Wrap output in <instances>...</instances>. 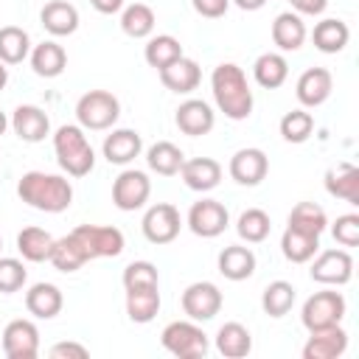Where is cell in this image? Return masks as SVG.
Listing matches in <instances>:
<instances>
[{"label": "cell", "mask_w": 359, "mask_h": 359, "mask_svg": "<svg viewBox=\"0 0 359 359\" xmlns=\"http://www.w3.org/2000/svg\"><path fill=\"white\" fill-rule=\"evenodd\" d=\"M210 90H213V101H216L219 112H224V118L244 121L252 115V104H255L252 90L238 65H233V62L216 65L213 76H210Z\"/></svg>", "instance_id": "1"}, {"label": "cell", "mask_w": 359, "mask_h": 359, "mask_svg": "<svg viewBox=\"0 0 359 359\" xmlns=\"http://www.w3.org/2000/svg\"><path fill=\"white\" fill-rule=\"evenodd\" d=\"M17 196L42 213H62L73 202V185L70 180L59 174L45 171H25L17 182Z\"/></svg>", "instance_id": "2"}, {"label": "cell", "mask_w": 359, "mask_h": 359, "mask_svg": "<svg viewBox=\"0 0 359 359\" xmlns=\"http://www.w3.org/2000/svg\"><path fill=\"white\" fill-rule=\"evenodd\" d=\"M53 151H56V160H59L62 171H67L70 177H87L95 165V151L87 140L84 129L76 126V123H65V126L56 129Z\"/></svg>", "instance_id": "3"}, {"label": "cell", "mask_w": 359, "mask_h": 359, "mask_svg": "<svg viewBox=\"0 0 359 359\" xmlns=\"http://www.w3.org/2000/svg\"><path fill=\"white\" fill-rule=\"evenodd\" d=\"M118 115H121V104L107 90H90L76 101V118L81 129H90V132L112 129Z\"/></svg>", "instance_id": "4"}, {"label": "cell", "mask_w": 359, "mask_h": 359, "mask_svg": "<svg viewBox=\"0 0 359 359\" xmlns=\"http://www.w3.org/2000/svg\"><path fill=\"white\" fill-rule=\"evenodd\" d=\"M160 342L168 353L180 359H202L208 353V334L194 320H174L163 328Z\"/></svg>", "instance_id": "5"}, {"label": "cell", "mask_w": 359, "mask_h": 359, "mask_svg": "<svg viewBox=\"0 0 359 359\" xmlns=\"http://www.w3.org/2000/svg\"><path fill=\"white\" fill-rule=\"evenodd\" d=\"M76 244L81 247L84 258H115L123 252V233L118 227H104V224H79L70 230Z\"/></svg>", "instance_id": "6"}, {"label": "cell", "mask_w": 359, "mask_h": 359, "mask_svg": "<svg viewBox=\"0 0 359 359\" xmlns=\"http://www.w3.org/2000/svg\"><path fill=\"white\" fill-rule=\"evenodd\" d=\"M342 317H345V297H342V292H334V289L314 292L303 303V311H300V320H303V325L309 331L339 325Z\"/></svg>", "instance_id": "7"}, {"label": "cell", "mask_w": 359, "mask_h": 359, "mask_svg": "<svg viewBox=\"0 0 359 359\" xmlns=\"http://www.w3.org/2000/svg\"><path fill=\"white\" fill-rule=\"evenodd\" d=\"M222 303H224V297H222L219 286L210 280H196V283L185 286V292H182V311L194 323L213 320L222 311Z\"/></svg>", "instance_id": "8"}, {"label": "cell", "mask_w": 359, "mask_h": 359, "mask_svg": "<svg viewBox=\"0 0 359 359\" xmlns=\"http://www.w3.org/2000/svg\"><path fill=\"white\" fill-rule=\"evenodd\" d=\"M151 194V180L146 171H137V168H126L115 177L112 182V202L118 210H137L146 205Z\"/></svg>", "instance_id": "9"}, {"label": "cell", "mask_w": 359, "mask_h": 359, "mask_svg": "<svg viewBox=\"0 0 359 359\" xmlns=\"http://www.w3.org/2000/svg\"><path fill=\"white\" fill-rule=\"evenodd\" d=\"M143 236L151 241V244H171L177 236H180V227H182V216L174 205L168 202H157L151 205L146 213H143Z\"/></svg>", "instance_id": "10"}, {"label": "cell", "mask_w": 359, "mask_h": 359, "mask_svg": "<svg viewBox=\"0 0 359 359\" xmlns=\"http://www.w3.org/2000/svg\"><path fill=\"white\" fill-rule=\"evenodd\" d=\"M227 224H230V213L216 199H199L188 210V227L199 238H216L224 233Z\"/></svg>", "instance_id": "11"}, {"label": "cell", "mask_w": 359, "mask_h": 359, "mask_svg": "<svg viewBox=\"0 0 359 359\" xmlns=\"http://www.w3.org/2000/svg\"><path fill=\"white\" fill-rule=\"evenodd\" d=\"M309 272L323 286H345L353 278V258L348 250H323Z\"/></svg>", "instance_id": "12"}, {"label": "cell", "mask_w": 359, "mask_h": 359, "mask_svg": "<svg viewBox=\"0 0 359 359\" xmlns=\"http://www.w3.org/2000/svg\"><path fill=\"white\" fill-rule=\"evenodd\" d=\"M3 353L8 359H34L39 353V328L31 320H11L3 328Z\"/></svg>", "instance_id": "13"}, {"label": "cell", "mask_w": 359, "mask_h": 359, "mask_svg": "<svg viewBox=\"0 0 359 359\" xmlns=\"http://www.w3.org/2000/svg\"><path fill=\"white\" fill-rule=\"evenodd\" d=\"M174 121H177V126H180L182 135L202 137V135H208V132L213 129L216 112L210 109L208 101H202V98H188V101H182V104L177 107Z\"/></svg>", "instance_id": "14"}, {"label": "cell", "mask_w": 359, "mask_h": 359, "mask_svg": "<svg viewBox=\"0 0 359 359\" xmlns=\"http://www.w3.org/2000/svg\"><path fill=\"white\" fill-rule=\"evenodd\" d=\"M227 171L238 185H258L269 171V160H266V154L261 149L247 146V149H238L230 157Z\"/></svg>", "instance_id": "15"}, {"label": "cell", "mask_w": 359, "mask_h": 359, "mask_svg": "<svg viewBox=\"0 0 359 359\" xmlns=\"http://www.w3.org/2000/svg\"><path fill=\"white\" fill-rule=\"evenodd\" d=\"M8 123H11L14 135L25 143H39L50 132V118L45 115V109H39L34 104H20Z\"/></svg>", "instance_id": "16"}, {"label": "cell", "mask_w": 359, "mask_h": 359, "mask_svg": "<svg viewBox=\"0 0 359 359\" xmlns=\"http://www.w3.org/2000/svg\"><path fill=\"white\" fill-rule=\"evenodd\" d=\"M309 334L311 337L303 345V359H337L348 348V334L342 325H331V328H320Z\"/></svg>", "instance_id": "17"}, {"label": "cell", "mask_w": 359, "mask_h": 359, "mask_svg": "<svg viewBox=\"0 0 359 359\" xmlns=\"http://www.w3.org/2000/svg\"><path fill=\"white\" fill-rule=\"evenodd\" d=\"M157 73H160L163 87L171 90V93H180V95L194 93V90L199 87V81H202V70H199V65H196L194 59H188L185 53H182L180 59H174L171 65H165L163 70H157Z\"/></svg>", "instance_id": "18"}, {"label": "cell", "mask_w": 359, "mask_h": 359, "mask_svg": "<svg viewBox=\"0 0 359 359\" xmlns=\"http://www.w3.org/2000/svg\"><path fill=\"white\" fill-rule=\"evenodd\" d=\"M331 90H334V79H331V73L325 67H309V70H303V76L297 79V87H294L297 101L303 107H309V109L325 104L328 95H331Z\"/></svg>", "instance_id": "19"}, {"label": "cell", "mask_w": 359, "mask_h": 359, "mask_svg": "<svg viewBox=\"0 0 359 359\" xmlns=\"http://www.w3.org/2000/svg\"><path fill=\"white\" fill-rule=\"evenodd\" d=\"M180 177H182V182H185L191 191L205 194V191H213V188L219 185V180H222V165H219L213 157H191V160L182 163Z\"/></svg>", "instance_id": "20"}, {"label": "cell", "mask_w": 359, "mask_h": 359, "mask_svg": "<svg viewBox=\"0 0 359 359\" xmlns=\"http://www.w3.org/2000/svg\"><path fill=\"white\" fill-rule=\"evenodd\" d=\"M325 191L334 199H342L348 205H359V168L353 163H337L325 171Z\"/></svg>", "instance_id": "21"}, {"label": "cell", "mask_w": 359, "mask_h": 359, "mask_svg": "<svg viewBox=\"0 0 359 359\" xmlns=\"http://www.w3.org/2000/svg\"><path fill=\"white\" fill-rule=\"evenodd\" d=\"M39 22L53 36H70L79 28V11L67 0H50L39 11Z\"/></svg>", "instance_id": "22"}, {"label": "cell", "mask_w": 359, "mask_h": 359, "mask_svg": "<svg viewBox=\"0 0 359 359\" xmlns=\"http://www.w3.org/2000/svg\"><path fill=\"white\" fill-rule=\"evenodd\" d=\"M104 157L115 165H126L132 163L140 151H143V140L135 129H112L107 137H104Z\"/></svg>", "instance_id": "23"}, {"label": "cell", "mask_w": 359, "mask_h": 359, "mask_svg": "<svg viewBox=\"0 0 359 359\" xmlns=\"http://www.w3.org/2000/svg\"><path fill=\"white\" fill-rule=\"evenodd\" d=\"M280 252H283V258L292 261V264H309V261L320 252V236L286 224V230H283V236H280Z\"/></svg>", "instance_id": "24"}, {"label": "cell", "mask_w": 359, "mask_h": 359, "mask_svg": "<svg viewBox=\"0 0 359 359\" xmlns=\"http://www.w3.org/2000/svg\"><path fill=\"white\" fill-rule=\"evenodd\" d=\"M62 303H65L62 289L53 283H34L25 292V309L36 320H53L62 311Z\"/></svg>", "instance_id": "25"}, {"label": "cell", "mask_w": 359, "mask_h": 359, "mask_svg": "<svg viewBox=\"0 0 359 359\" xmlns=\"http://www.w3.org/2000/svg\"><path fill=\"white\" fill-rule=\"evenodd\" d=\"M28 56H31L34 73L42 76V79H56V76H62V70L67 67V53H65V48H62L59 42H53V39L39 42Z\"/></svg>", "instance_id": "26"}, {"label": "cell", "mask_w": 359, "mask_h": 359, "mask_svg": "<svg viewBox=\"0 0 359 359\" xmlns=\"http://www.w3.org/2000/svg\"><path fill=\"white\" fill-rule=\"evenodd\" d=\"M219 272L227 280H247L255 272V252L241 244H230L219 252Z\"/></svg>", "instance_id": "27"}, {"label": "cell", "mask_w": 359, "mask_h": 359, "mask_svg": "<svg viewBox=\"0 0 359 359\" xmlns=\"http://www.w3.org/2000/svg\"><path fill=\"white\" fill-rule=\"evenodd\" d=\"M216 351L224 359H241L252 351V334L241 323H224L216 331Z\"/></svg>", "instance_id": "28"}, {"label": "cell", "mask_w": 359, "mask_h": 359, "mask_svg": "<svg viewBox=\"0 0 359 359\" xmlns=\"http://www.w3.org/2000/svg\"><path fill=\"white\" fill-rule=\"evenodd\" d=\"M272 42L280 50H297L306 42V22L297 11H283L272 22Z\"/></svg>", "instance_id": "29"}, {"label": "cell", "mask_w": 359, "mask_h": 359, "mask_svg": "<svg viewBox=\"0 0 359 359\" xmlns=\"http://www.w3.org/2000/svg\"><path fill=\"white\" fill-rule=\"evenodd\" d=\"M311 39H314V48L317 50H323V53H339L348 45V39H351V28H348V22H342L337 17H325V20H320L314 25Z\"/></svg>", "instance_id": "30"}, {"label": "cell", "mask_w": 359, "mask_h": 359, "mask_svg": "<svg viewBox=\"0 0 359 359\" xmlns=\"http://www.w3.org/2000/svg\"><path fill=\"white\" fill-rule=\"evenodd\" d=\"M53 236L42 227H22L17 233V250L25 261L31 264H39V261H48L50 258V250H53Z\"/></svg>", "instance_id": "31"}, {"label": "cell", "mask_w": 359, "mask_h": 359, "mask_svg": "<svg viewBox=\"0 0 359 359\" xmlns=\"http://www.w3.org/2000/svg\"><path fill=\"white\" fill-rule=\"evenodd\" d=\"M160 311V292L157 286L143 289H126V314L132 323H151Z\"/></svg>", "instance_id": "32"}, {"label": "cell", "mask_w": 359, "mask_h": 359, "mask_svg": "<svg viewBox=\"0 0 359 359\" xmlns=\"http://www.w3.org/2000/svg\"><path fill=\"white\" fill-rule=\"evenodd\" d=\"M146 163L151 171H157L160 177H174L180 174L182 163H185V154L180 146H174L171 140H157L154 146H149L146 151Z\"/></svg>", "instance_id": "33"}, {"label": "cell", "mask_w": 359, "mask_h": 359, "mask_svg": "<svg viewBox=\"0 0 359 359\" xmlns=\"http://www.w3.org/2000/svg\"><path fill=\"white\" fill-rule=\"evenodd\" d=\"M252 76L264 90H278L289 76V62L283 59V53H261L252 65Z\"/></svg>", "instance_id": "34"}, {"label": "cell", "mask_w": 359, "mask_h": 359, "mask_svg": "<svg viewBox=\"0 0 359 359\" xmlns=\"http://www.w3.org/2000/svg\"><path fill=\"white\" fill-rule=\"evenodd\" d=\"M154 22H157V17H154L151 6H146V3H132V6H126V8L121 11V28H123V34L132 36V39H146V36H151Z\"/></svg>", "instance_id": "35"}, {"label": "cell", "mask_w": 359, "mask_h": 359, "mask_svg": "<svg viewBox=\"0 0 359 359\" xmlns=\"http://www.w3.org/2000/svg\"><path fill=\"white\" fill-rule=\"evenodd\" d=\"M294 297H297V292L289 280H272V283H266V289L261 294V309L269 317H283L292 311Z\"/></svg>", "instance_id": "36"}, {"label": "cell", "mask_w": 359, "mask_h": 359, "mask_svg": "<svg viewBox=\"0 0 359 359\" xmlns=\"http://www.w3.org/2000/svg\"><path fill=\"white\" fill-rule=\"evenodd\" d=\"M28 53H31L28 34L17 25H3L0 28V62L3 65H20Z\"/></svg>", "instance_id": "37"}, {"label": "cell", "mask_w": 359, "mask_h": 359, "mask_svg": "<svg viewBox=\"0 0 359 359\" xmlns=\"http://www.w3.org/2000/svg\"><path fill=\"white\" fill-rule=\"evenodd\" d=\"M143 56H146V62H149L154 70H163L165 65H171L174 59L182 56V45H180V39L171 36V34H157V36H151V39L146 42Z\"/></svg>", "instance_id": "38"}, {"label": "cell", "mask_w": 359, "mask_h": 359, "mask_svg": "<svg viewBox=\"0 0 359 359\" xmlns=\"http://www.w3.org/2000/svg\"><path fill=\"white\" fill-rule=\"evenodd\" d=\"M48 261H50L59 272H76V269H81V266L87 264L81 247L76 244V238H73L70 233L53 241V250H50V258H48Z\"/></svg>", "instance_id": "39"}, {"label": "cell", "mask_w": 359, "mask_h": 359, "mask_svg": "<svg viewBox=\"0 0 359 359\" xmlns=\"http://www.w3.org/2000/svg\"><path fill=\"white\" fill-rule=\"evenodd\" d=\"M236 230H238V236H241L247 244H258V241H264V238L269 236V230H272L269 213L261 210V208H247V210L238 216Z\"/></svg>", "instance_id": "40"}, {"label": "cell", "mask_w": 359, "mask_h": 359, "mask_svg": "<svg viewBox=\"0 0 359 359\" xmlns=\"http://www.w3.org/2000/svg\"><path fill=\"white\" fill-rule=\"evenodd\" d=\"M289 224L297 227V230H306V233L320 236V233L328 227V216H325V210H323L320 205H314V202H297V205L292 208V213H289Z\"/></svg>", "instance_id": "41"}, {"label": "cell", "mask_w": 359, "mask_h": 359, "mask_svg": "<svg viewBox=\"0 0 359 359\" xmlns=\"http://www.w3.org/2000/svg\"><path fill=\"white\" fill-rule=\"evenodd\" d=\"M314 132V118L306 109H292L280 118V135L286 143H306Z\"/></svg>", "instance_id": "42"}, {"label": "cell", "mask_w": 359, "mask_h": 359, "mask_svg": "<svg viewBox=\"0 0 359 359\" xmlns=\"http://www.w3.org/2000/svg\"><path fill=\"white\" fill-rule=\"evenodd\" d=\"M123 289H143V286H160L157 266L151 261H132L123 269Z\"/></svg>", "instance_id": "43"}, {"label": "cell", "mask_w": 359, "mask_h": 359, "mask_svg": "<svg viewBox=\"0 0 359 359\" xmlns=\"http://www.w3.org/2000/svg\"><path fill=\"white\" fill-rule=\"evenodd\" d=\"M25 264L17 261V258H0V292L3 294H11V292H20L25 286Z\"/></svg>", "instance_id": "44"}, {"label": "cell", "mask_w": 359, "mask_h": 359, "mask_svg": "<svg viewBox=\"0 0 359 359\" xmlns=\"http://www.w3.org/2000/svg\"><path fill=\"white\" fill-rule=\"evenodd\" d=\"M331 233H334V241H337V244H342V247H356V244H359V216H356V213L337 216V222L331 224Z\"/></svg>", "instance_id": "45"}, {"label": "cell", "mask_w": 359, "mask_h": 359, "mask_svg": "<svg viewBox=\"0 0 359 359\" xmlns=\"http://www.w3.org/2000/svg\"><path fill=\"white\" fill-rule=\"evenodd\" d=\"M191 6H194V11H196L199 17L219 20V17H224V14H227L230 0H191Z\"/></svg>", "instance_id": "46"}, {"label": "cell", "mask_w": 359, "mask_h": 359, "mask_svg": "<svg viewBox=\"0 0 359 359\" xmlns=\"http://www.w3.org/2000/svg\"><path fill=\"white\" fill-rule=\"evenodd\" d=\"M87 359V348L79 342H59L50 348V359Z\"/></svg>", "instance_id": "47"}, {"label": "cell", "mask_w": 359, "mask_h": 359, "mask_svg": "<svg viewBox=\"0 0 359 359\" xmlns=\"http://www.w3.org/2000/svg\"><path fill=\"white\" fill-rule=\"evenodd\" d=\"M297 14H323L328 0H289Z\"/></svg>", "instance_id": "48"}, {"label": "cell", "mask_w": 359, "mask_h": 359, "mask_svg": "<svg viewBox=\"0 0 359 359\" xmlns=\"http://www.w3.org/2000/svg\"><path fill=\"white\" fill-rule=\"evenodd\" d=\"M98 14H118L123 8V0H90Z\"/></svg>", "instance_id": "49"}, {"label": "cell", "mask_w": 359, "mask_h": 359, "mask_svg": "<svg viewBox=\"0 0 359 359\" xmlns=\"http://www.w3.org/2000/svg\"><path fill=\"white\" fill-rule=\"evenodd\" d=\"M230 3H236L241 11H258V8H264L266 0H230Z\"/></svg>", "instance_id": "50"}, {"label": "cell", "mask_w": 359, "mask_h": 359, "mask_svg": "<svg viewBox=\"0 0 359 359\" xmlns=\"http://www.w3.org/2000/svg\"><path fill=\"white\" fill-rule=\"evenodd\" d=\"M6 84H8V67H6L3 62H0V90H3Z\"/></svg>", "instance_id": "51"}, {"label": "cell", "mask_w": 359, "mask_h": 359, "mask_svg": "<svg viewBox=\"0 0 359 359\" xmlns=\"http://www.w3.org/2000/svg\"><path fill=\"white\" fill-rule=\"evenodd\" d=\"M6 129H8V118H6V112L0 109V135H3Z\"/></svg>", "instance_id": "52"}, {"label": "cell", "mask_w": 359, "mask_h": 359, "mask_svg": "<svg viewBox=\"0 0 359 359\" xmlns=\"http://www.w3.org/2000/svg\"><path fill=\"white\" fill-rule=\"evenodd\" d=\"M0 247H3V238H0Z\"/></svg>", "instance_id": "53"}]
</instances>
